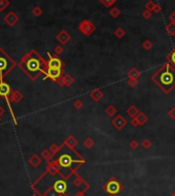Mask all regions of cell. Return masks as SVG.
Wrapping results in <instances>:
<instances>
[{"mask_svg": "<svg viewBox=\"0 0 175 196\" xmlns=\"http://www.w3.org/2000/svg\"><path fill=\"white\" fill-rule=\"evenodd\" d=\"M66 183L64 181H57L54 185V190L59 194H63L66 191Z\"/></svg>", "mask_w": 175, "mask_h": 196, "instance_id": "9a60e30c", "label": "cell"}, {"mask_svg": "<svg viewBox=\"0 0 175 196\" xmlns=\"http://www.w3.org/2000/svg\"><path fill=\"white\" fill-rule=\"evenodd\" d=\"M73 106H74V108H75L76 110H80V109L84 107V103H82L81 100H76L75 102L73 103Z\"/></svg>", "mask_w": 175, "mask_h": 196, "instance_id": "f35d334b", "label": "cell"}, {"mask_svg": "<svg viewBox=\"0 0 175 196\" xmlns=\"http://www.w3.org/2000/svg\"><path fill=\"white\" fill-rule=\"evenodd\" d=\"M4 112H5L4 108H3L2 106H0V117H1V116H2L3 114H4Z\"/></svg>", "mask_w": 175, "mask_h": 196, "instance_id": "c3c4849f", "label": "cell"}, {"mask_svg": "<svg viewBox=\"0 0 175 196\" xmlns=\"http://www.w3.org/2000/svg\"><path fill=\"white\" fill-rule=\"evenodd\" d=\"M72 159L71 157L69 156V155H62L61 157L59 158V160H58V163L60 164V166H63V167H67V166H70V164L72 163Z\"/></svg>", "mask_w": 175, "mask_h": 196, "instance_id": "5bb4252c", "label": "cell"}, {"mask_svg": "<svg viewBox=\"0 0 175 196\" xmlns=\"http://www.w3.org/2000/svg\"><path fill=\"white\" fill-rule=\"evenodd\" d=\"M120 13H122V11H120V9L118 8V7H111L109 11V16L111 18H113V19L118 18L120 16Z\"/></svg>", "mask_w": 175, "mask_h": 196, "instance_id": "d4e9b609", "label": "cell"}, {"mask_svg": "<svg viewBox=\"0 0 175 196\" xmlns=\"http://www.w3.org/2000/svg\"><path fill=\"white\" fill-rule=\"evenodd\" d=\"M32 15L34 17H40L42 15V8L40 6H35L33 9H32Z\"/></svg>", "mask_w": 175, "mask_h": 196, "instance_id": "1f68e13d", "label": "cell"}, {"mask_svg": "<svg viewBox=\"0 0 175 196\" xmlns=\"http://www.w3.org/2000/svg\"><path fill=\"white\" fill-rule=\"evenodd\" d=\"M41 156L43 157L45 160H49V159L53 156V154H52V152L49 150V149H45V150H43L41 152Z\"/></svg>", "mask_w": 175, "mask_h": 196, "instance_id": "d6a6232c", "label": "cell"}, {"mask_svg": "<svg viewBox=\"0 0 175 196\" xmlns=\"http://www.w3.org/2000/svg\"><path fill=\"white\" fill-rule=\"evenodd\" d=\"M82 145L84 146V148H86V149H92L94 146H95V141H94V139H92L91 137H88V138H86V140L84 141Z\"/></svg>", "mask_w": 175, "mask_h": 196, "instance_id": "44dd1931", "label": "cell"}, {"mask_svg": "<svg viewBox=\"0 0 175 196\" xmlns=\"http://www.w3.org/2000/svg\"><path fill=\"white\" fill-rule=\"evenodd\" d=\"M141 75V73H140L139 71L137 70V68H132V69H130L128 71V73H127V76H128V78H137Z\"/></svg>", "mask_w": 175, "mask_h": 196, "instance_id": "ffe728a7", "label": "cell"}, {"mask_svg": "<svg viewBox=\"0 0 175 196\" xmlns=\"http://www.w3.org/2000/svg\"><path fill=\"white\" fill-rule=\"evenodd\" d=\"M9 5V0H0V13Z\"/></svg>", "mask_w": 175, "mask_h": 196, "instance_id": "836d02e7", "label": "cell"}, {"mask_svg": "<svg viewBox=\"0 0 175 196\" xmlns=\"http://www.w3.org/2000/svg\"><path fill=\"white\" fill-rule=\"evenodd\" d=\"M127 114H128L131 118H135V117L139 114V110H138V108L136 106L132 105V106H130L127 109Z\"/></svg>", "mask_w": 175, "mask_h": 196, "instance_id": "e0dca14e", "label": "cell"}, {"mask_svg": "<svg viewBox=\"0 0 175 196\" xmlns=\"http://www.w3.org/2000/svg\"><path fill=\"white\" fill-rule=\"evenodd\" d=\"M141 146H142V148H143V149L147 150V149H149L150 147L152 146V142L148 140V139H144L143 142L141 143Z\"/></svg>", "mask_w": 175, "mask_h": 196, "instance_id": "e575fe53", "label": "cell"}, {"mask_svg": "<svg viewBox=\"0 0 175 196\" xmlns=\"http://www.w3.org/2000/svg\"><path fill=\"white\" fill-rule=\"evenodd\" d=\"M129 146H130L131 149L135 150V149H137L138 147H139V143H138V141H136V140H132L130 142V144H129Z\"/></svg>", "mask_w": 175, "mask_h": 196, "instance_id": "ab89813d", "label": "cell"}, {"mask_svg": "<svg viewBox=\"0 0 175 196\" xmlns=\"http://www.w3.org/2000/svg\"><path fill=\"white\" fill-rule=\"evenodd\" d=\"M63 76V69H54V68H47V73H45V79L50 78V79L57 81L59 78H61Z\"/></svg>", "mask_w": 175, "mask_h": 196, "instance_id": "52a82bcc", "label": "cell"}, {"mask_svg": "<svg viewBox=\"0 0 175 196\" xmlns=\"http://www.w3.org/2000/svg\"><path fill=\"white\" fill-rule=\"evenodd\" d=\"M29 163L32 165V166L36 167V166H38L40 163H41V158H40L38 155L34 154V155H32V156L29 158Z\"/></svg>", "mask_w": 175, "mask_h": 196, "instance_id": "ac0fdd59", "label": "cell"}, {"mask_svg": "<svg viewBox=\"0 0 175 196\" xmlns=\"http://www.w3.org/2000/svg\"><path fill=\"white\" fill-rule=\"evenodd\" d=\"M172 68L169 63H166L152 76V80L164 90L165 94H169L175 86V70H172Z\"/></svg>", "mask_w": 175, "mask_h": 196, "instance_id": "7a4b0ae2", "label": "cell"}, {"mask_svg": "<svg viewBox=\"0 0 175 196\" xmlns=\"http://www.w3.org/2000/svg\"><path fill=\"white\" fill-rule=\"evenodd\" d=\"M169 20H170L171 23H175V11L169 16Z\"/></svg>", "mask_w": 175, "mask_h": 196, "instance_id": "bcb514c9", "label": "cell"}, {"mask_svg": "<svg viewBox=\"0 0 175 196\" xmlns=\"http://www.w3.org/2000/svg\"><path fill=\"white\" fill-rule=\"evenodd\" d=\"M114 36L118 39H122L126 36V31H125L123 28H118V29L114 31Z\"/></svg>", "mask_w": 175, "mask_h": 196, "instance_id": "f1b7e54d", "label": "cell"}, {"mask_svg": "<svg viewBox=\"0 0 175 196\" xmlns=\"http://www.w3.org/2000/svg\"><path fill=\"white\" fill-rule=\"evenodd\" d=\"M56 40L59 41V43L61 45H66L67 43H69V41L71 40V35L68 33L66 30H62L56 36Z\"/></svg>", "mask_w": 175, "mask_h": 196, "instance_id": "9c48e42d", "label": "cell"}, {"mask_svg": "<svg viewBox=\"0 0 175 196\" xmlns=\"http://www.w3.org/2000/svg\"><path fill=\"white\" fill-rule=\"evenodd\" d=\"M154 5H156V3H154V1H152V0H149V1H147V2L145 3L144 7H145V9H147V11H154Z\"/></svg>", "mask_w": 175, "mask_h": 196, "instance_id": "d590c367", "label": "cell"}, {"mask_svg": "<svg viewBox=\"0 0 175 196\" xmlns=\"http://www.w3.org/2000/svg\"><path fill=\"white\" fill-rule=\"evenodd\" d=\"M7 99H9L11 103H16V104H18V103H20L23 100L24 96L19 90H13V92H11V94H9V97H7Z\"/></svg>", "mask_w": 175, "mask_h": 196, "instance_id": "7c38bea8", "label": "cell"}, {"mask_svg": "<svg viewBox=\"0 0 175 196\" xmlns=\"http://www.w3.org/2000/svg\"><path fill=\"white\" fill-rule=\"evenodd\" d=\"M122 189H123L122 185H120V184L118 183V180H115V179L110 180V181L104 186V190L111 196H114L118 193H120Z\"/></svg>", "mask_w": 175, "mask_h": 196, "instance_id": "5b68a950", "label": "cell"}, {"mask_svg": "<svg viewBox=\"0 0 175 196\" xmlns=\"http://www.w3.org/2000/svg\"><path fill=\"white\" fill-rule=\"evenodd\" d=\"M104 94L102 92V90L100 88H95L94 90H92L90 92V98L94 101V102H99L103 99Z\"/></svg>", "mask_w": 175, "mask_h": 196, "instance_id": "4fadbf2b", "label": "cell"}, {"mask_svg": "<svg viewBox=\"0 0 175 196\" xmlns=\"http://www.w3.org/2000/svg\"><path fill=\"white\" fill-rule=\"evenodd\" d=\"M63 78H64V84H65V86H67V87L71 86L72 84L74 83V78L72 77L70 74H65V75L63 76Z\"/></svg>", "mask_w": 175, "mask_h": 196, "instance_id": "cb8c5ba5", "label": "cell"}, {"mask_svg": "<svg viewBox=\"0 0 175 196\" xmlns=\"http://www.w3.org/2000/svg\"><path fill=\"white\" fill-rule=\"evenodd\" d=\"M2 122V119H1V117H0V123Z\"/></svg>", "mask_w": 175, "mask_h": 196, "instance_id": "f907efd6", "label": "cell"}, {"mask_svg": "<svg viewBox=\"0 0 175 196\" xmlns=\"http://www.w3.org/2000/svg\"><path fill=\"white\" fill-rule=\"evenodd\" d=\"M127 83H128V85L131 86V87H136V86L138 85V83H139V81H138L137 78H128Z\"/></svg>", "mask_w": 175, "mask_h": 196, "instance_id": "f546056e", "label": "cell"}, {"mask_svg": "<svg viewBox=\"0 0 175 196\" xmlns=\"http://www.w3.org/2000/svg\"><path fill=\"white\" fill-rule=\"evenodd\" d=\"M131 125H132V126L133 127H138L139 126V123H138V121H137V119H136V117L135 118H132L131 119Z\"/></svg>", "mask_w": 175, "mask_h": 196, "instance_id": "7bdbcfd3", "label": "cell"}, {"mask_svg": "<svg viewBox=\"0 0 175 196\" xmlns=\"http://www.w3.org/2000/svg\"><path fill=\"white\" fill-rule=\"evenodd\" d=\"M167 60L169 61L170 65H172V67L175 68V47L173 48V49L171 50L170 54L167 56Z\"/></svg>", "mask_w": 175, "mask_h": 196, "instance_id": "484cf974", "label": "cell"}, {"mask_svg": "<svg viewBox=\"0 0 175 196\" xmlns=\"http://www.w3.org/2000/svg\"><path fill=\"white\" fill-rule=\"evenodd\" d=\"M78 144V141L77 139L75 138V137L73 136H69L67 139L65 140V142H64V145H66L67 147H69L70 149H73L75 148V146Z\"/></svg>", "mask_w": 175, "mask_h": 196, "instance_id": "2e32d148", "label": "cell"}, {"mask_svg": "<svg viewBox=\"0 0 175 196\" xmlns=\"http://www.w3.org/2000/svg\"><path fill=\"white\" fill-rule=\"evenodd\" d=\"M49 56V61H47V68H54V69H63L64 62L59 58V56L54 54L52 56L51 54H47Z\"/></svg>", "mask_w": 175, "mask_h": 196, "instance_id": "8992f818", "label": "cell"}, {"mask_svg": "<svg viewBox=\"0 0 175 196\" xmlns=\"http://www.w3.org/2000/svg\"><path fill=\"white\" fill-rule=\"evenodd\" d=\"M127 123H128V121H127V119L125 118L123 115H116L115 117H114L113 119L111 120V124L113 127H115L118 130H122L123 128H124L125 126L127 125Z\"/></svg>", "mask_w": 175, "mask_h": 196, "instance_id": "ba28073f", "label": "cell"}, {"mask_svg": "<svg viewBox=\"0 0 175 196\" xmlns=\"http://www.w3.org/2000/svg\"><path fill=\"white\" fill-rule=\"evenodd\" d=\"M49 150L51 151L52 152V154H56V153L58 152V151L60 150V147L58 146V145H56V144H52L51 146H50V148H49Z\"/></svg>", "mask_w": 175, "mask_h": 196, "instance_id": "74e56055", "label": "cell"}, {"mask_svg": "<svg viewBox=\"0 0 175 196\" xmlns=\"http://www.w3.org/2000/svg\"><path fill=\"white\" fill-rule=\"evenodd\" d=\"M152 11H147V9H145V11L142 13V17L144 18L145 20H149L150 18H152Z\"/></svg>", "mask_w": 175, "mask_h": 196, "instance_id": "60d3db41", "label": "cell"}, {"mask_svg": "<svg viewBox=\"0 0 175 196\" xmlns=\"http://www.w3.org/2000/svg\"><path fill=\"white\" fill-rule=\"evenodd\" d=\"M161 11H162V6H161L160 4H156L154 5V13H161Z\"/></svg>", "mask_w": 175, "mask_h": 196, "instance_id": "ee69618b", "label": "cell"}, {"mask_svg": "<svg viewBox=\"0 0 175 196\" xmlns=\"http://www.w3.org/2000/svg\"><path fill=\"white\" fill-rule=\"evenodd\" d=\"M18 66L31 80H36L47 70V62L34 49L24 54Z\"/></svg>", "mask_w": 175, "mask_h": 196, "instance_id": "6da1fadb", "label": "cell"}, {"mask_svg": "<svg viewBox=\"0 0 175 196\" xmlns=\"http://www.w3.org/2000/svg\"><path fill=\"white\" fill-rule=\"evenodd\" d=\"M166 31L170 36H175V23H169L166 26Z\"/></svg>", "mask_w": 175, "mask_h": 196, "instance_id": "83f0119b", "label": "cell"}, {"mask_svg": "<svg viewBox=\"0 0 175 196\" xmlns=\"http://www.w3.org/2000/svg\"><path fill=\"white\" fill-rule=\"evenodd\" d=\"M11 92H13V90H11L9 83L4 81H0V97L7 98V97H9Z\"/></svg>", "mask_w": 175, "mask_h": 196, "instance_id": "8fae6325", "label": "cell"}, {"mask_svg": "<svg viewBox=\"0 0 175 196\" xmlns=\"http://www.w3.org/2000/svg\"><path fill=\"white\" fill-rule=\"evenodd\" d=\"M3 21H4L9 26L13 27V26H15L16 24L19 22V17H18V15L15 13V11H9V13L3 18Z\"/></svg>", "mask_w": 175, "mask_h": 196, "instance_id": "30bf717a", "label": "cell"}, {"mask_svg": "<svg viewBox=\"0 0 175 196\" xmlns=\"http://www.w3.org/2000/svg\"><path fill=\"white\" fill-rule=\"evenodd\" d=\"M63 76H64V75H63ZM63 76H62L61 78H59V79H58L57 81H56L58 84H59L60 86H65V84H64V78H63Z\"/></svg>", "mask_w": 175, "mask_h": 196, "instance_id": "f6af8a7d", "label": "cell"}, {"mask_svg": "<svg viewBox=\"0 0 175 196\" xmlns=\"http://www.w3.org/2000/svg\"><path fill=\"white\" fill-rule=\"evenodd\" d=\"M78 30L84 36H91L96 31V25H94L89 20H84L78 25Z\"/></svg>", "mask_w": 175, "mask_h": 196, "instance_id": "277c9868", "label": "cell"}, {"mask_svg": "<svg viewBox=\"0 0 175 196\" xmlns=\"http://www.w3.org/2000/svg\"><path fill=\"white\" fill-rule=\"evenodd\" d=\"M136 119H137L138 123H139V126H143V125L145 124L148 120L147 116H146V115L142 112H139V114L136 116Z\"/></svg>", "mask_w": 175, "mask_h": 196, "instance_id": "d6986e66", "label": "cell"}, {"mask_svg": "<svg viewBox=\"0 0 175 196\" xmlns=\"http://www.w3.org/2000/svg\"><path fill=\"white\" fill-rule=\"evenodd\" d=\"M116 112H118V110H116V108L113 105H109V106L106 107L105 109V114L110 117H113L114 115H116Z\"/></svg>", "mask_w": 175, "mask_h": 196, "instance_id": "603a6c76", "label": "cell"}, {"mask_svg": "<svg viewBox=\"0 0 175 196\" xmlns=\"http://www.w3.org/2000/svg\"><path fill=\"white\" fill-rule=\"evenodd\" d=\"M17 66V63L7 52L0 48V81H3L6 75Z\"/></svg>", "mask_w": 175, "mask_h": 196, "instance_id": "3957f363", "label": "cell"}, {"mask_svg": "<svg viewBox=\"0 0 175 196\" xmlns=\"http://www.w3.org/2000/svg\"><path fill=\"white\" fill-rule=\"evenodd\" d=\"M100 2L102 3V4L104 5L105 7H107V8H109V7H111L112 5L114 4V3L116 2V0H99Z\"/></svg>", "mask_w": 175, "mask_h": 196, "instance_id": "4dcf8cb0", "label": "cell"}, {"mask_svg": "<svg viewBox=\"0 0 175 196\" xmlns=\"http://www.w3.org/2000/svg\"><path fill=\"white\" fill-rule=\"evenodd\" d=\"M82 182H84V181H82L81 179H79V178H77V179H75V180H74V181H73V183H74V185H76V186H79L80 184H82Z\"/></svg>", "mask_w": 175, "mask_h": 196, "instance_id": "7dc6e473", "label": "cell"}, {"mask_svg": "<svg viewBox=\"0 0 175 196\" xmlns=\"http://www.w3.org/2000/svg\"><path fill=\"white\" fill-rule=\"evenodd\" d=\"M171 196H175V193H173V194H172V195H171Z\"/></svg>", "mask_w": 175, "mask_h": 196, "instance_id": "816d5d0a", "label": "cell"}, {"mask_svg": "<svg viewBox=\"0 0 175 196\" xmlns=\"http://www.w3.org/2000/svg\"><path fill=\"white\" fill-rule=\"evenodd\" d=\"M63 196H68V195H63Z\"/></svg>", "mask_w": 175, "mask_h": 196, "instance_id": "f5cc1de1", "label": "cell"}, {"mask_svg": "<svg viewBox=\"0 0 175 196\" xmlns=\"http://www.w3.org/2000/svg\"><path fill=\"white\" fill-rule=\"evenodd\" d=\"M54 51H55V54H57V56H60V54H62L64 52L63 45H57V46H55V48H54Z\"/></svg>", "mask_w": 175, "mask_h": 196, "instance_id": "8d00e7d4", "label": "cell"}, {"mask_svg": "<svg viewBox=\"0 0 175 196\" xmlns=\"http://www.w3.org/2000/svg\"><path fill=\"white\" fill-rule=\"evenodd\" d=\"M76 196H84V194L82 193V192H79V193H78V194H77V195H76Z\"/></svg>", "mask_w": 175, "mask_h": 196, "instance_id": "681fc988", "label": "cell"}, {"mask_svg": "<svg viewBox=\"0 0 175 196\" xmlns=\"http://www.w3.org/2000/svg\"><path fill=\"white\" fill-rule=\"evenodd\" d=\"M152 47H154V43H152V41H150L149 39H146L142 42V48H143L144 50H147L148 51V50L152 49Z\"/></svg>", "mask_w": 175, "mask_h": 196, "instance_id": "4316f807", "label": "cell"}, {"mask_svg": "<svg viewBox=\"0 0 175 196\" xmlns=\"http://www.w3.org/2000/svg\"><path fill=\"white\" fill-rule=\"evenodd\" d=\"M60 171V164L57 162H53L49 165V171L52 175H56L57 173H59Z\"/></svg>", "mask_w": 175, "mask_h": 196, "instance_id": "7402d4cb", "label": "cell"}, {"mask_svg": "<svg viewBox=\"0 0 175 196\" xmlns=\"http://www.w3.org/2000/svg\"><path fill=\"white\" fill-rule=\"evenodd\" d=\"M168 115H169V117H170L171 119L175 120V107H172V108L169 110Z\"/></svg>", "mask_w": 175, "mask_h": 196, "instance_id": "b9f144b4", "label": "cell"}]
</instances>
